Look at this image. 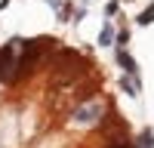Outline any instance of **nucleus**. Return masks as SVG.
I'll list each match as a JSON object with an SVG mask.
<instances>
[{
	"instance_id": "obj_1",
	"label": "nucleus",
	"mask_w": 154,
	"mask_h": 148,
	"mask_svg": "<svg viewBox=\"0 0 154 148\" xmlns=\"http://www.w3.org/2000/svg\"><path fill=\"white\" fill-rule=\"evenodd\" d=\"M99 117H102V105L93 102V105H80V108L74 111V117H71V120H74V123H80V127H86V123H96Z\"/></svg>"
},
{
	"instance_id": "obj_2",
	"label": "nucleus",
	"mask_w": 154,
	"mask_h": 148,
	"mask_svg": "<svg viewBox=\"0 0 154 148\" xmlns=\"http://www.w3.org/2000/svg\"><path fill=\"white\" fill-rule=\"evenodd\" d=\"M114 56H117V65L123 68V74H133V77H139V65H136V59L126 53V46H117V49H114Z\"/></svg>"
},
{
	"instance_id": "obj_3",
	"label": "nucleus",
	"mask_w": 154,
	"mask_h": 148,
	"mask_svg": "<svg viewBox=\"0 0 154 148\" xmlns=\"http://www.w3.org/2000/svg\"><path fill=\"white\" fill-rule=\"evenodd\" d=\"M120 90L130 96V99H139L142 96V77H133V74H123L120 77Z\"/></svg>"
},
{
	"instance_id": "obj_4",
	"label": "nucleus",
	"mask_w": 154,
	"mask_h": 148,
	"mask_svg": "<svg viewBox=\"0 0 154 148\" xmlns=\"http://www.w3.org/2000/svg\"><path fill=\"white\" fill-rule=\"evenodd\" d=\"M99 43H102V46H114V43H117V31H114L111 22L102 25V31H99Z\"/></svg>"
},
{
	"instance_id": "obj_5",
	"label": "nucleus",
	"mask_w": 154,
	"mask_h": 148,
	"mask_svg": "<svg viewBox=\"0 0 154 148\" xmlns=\"http://www.w3.org/2000/svg\"><path fill=\"white\" fill-rule=\"evenodd\" d=\"M136 148H154V133H151V130H142V136H139Z\"/></svg>"
},
{
	"instance_id": "obj_6",
	"label": "nucleus",
	"mask_w": 154,
	"mask_h": 148,
	"mask_svg": "<svg viewBox=\"0 0 154 148\" xmlns=\"http://www.w3.org/2000/svg\"><path fill=\"white\" fill-rule=\"evenodd\" d=\"M136 22H139V25H151V22H154V3H151L148 9H142V16H139Z\"/></svg>"
},
{
	"instance_id": "obj_7",
	"label": "nucleus",
	"mask_w": 154,
	"mask_h": 148,
	"mask_svg": "<svg viewBox=\"0 0 154 148\" xmlns=\"http://www.w3.org/2000/svg\"><path fill=\"white\" fill-rule=\"evenodd\" d=\"M126 43H130V31H117V43L114 46H126Z\"/></svg>"
},
{
	"instance_id": "obj_8",
	"label": "nucleus",
	"mask_w": 154,
	"mask_h": 148,
	"mask_svg": "<svg viewBox=\"0 0 154 148\" xmlns=\"http://www.w3.org/2000/svg\"><path fill=\"white\" fill-rule=\"evenodd\" d=\"M120 9V3H117V0H111V3L105 6V16H114V12H117Z\"/></svg>"
},
{
	"instance_id": "obj_9",
	"label": "nucleus",
	"mask_w": 154,
	"mask_h": 148,
	"mask_svg": "<svg viewBox=\"0 0 154 148\" xmlns=\"http://www.w3.org/2000/svg\"><path fill=\"white\" fill-rule=\"evenodd\" d=\"M46 3L53 6V9H62V6H65V0H46Z\"/></svg>"
}]
</instances>
